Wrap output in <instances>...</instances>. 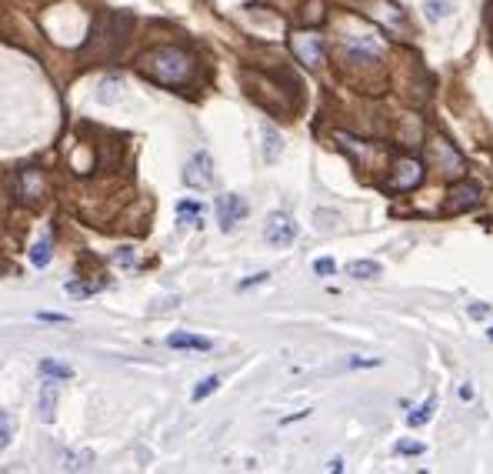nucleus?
Segmentation results:
<instances>
[{
    "label": "nucleus",
    "instance_id": "1",
    "mask_svg": "<svg viewBox=\"0 0 493 474\" xmlns=\"http://www.w3.org/2000/svg\"><path fill=\"white\" fill-rule=\"evenodd\" d=\"M141 74L167 88H180L194 78V54H187L180 47H154L141 57Z\"/></svg>",
    "mask_w": 493,
    "mask_h": 474
},
{
    "label": "nucleus",
    "instance_id": "2",
    "mask_svg": "<svg viewBox=\"0 0 493 474\" xmlns=\"http://www.w3.org/2000/svg\"><path fill=\"white\" fill-rule=\"evenodd\" d=\"M290 51L304 67H320L324 60V41L314 31H294L290 33Z\"/></svg>",
    "mask_w": 493,
    "mask_h": 474
},
{
    "label": "nucleus",
    "instance_id": "3",
    "mask_svg": "<svg viewBox=\"0 0 493 474\" xmlns=\"http://www.w3.org/2000/svg\"><path fill=\"white\" fill-rule=\"evenodd\" d=\"M263 237H267V244H274V247H287V244L297 241V221L290 214H284V210H274L267 218V224H263Z\"/></svg>",
    "mask_w": 493,
    "mask_h": 474
},
{
    "label": "nucleus",
    "instance_id": "4",
    "mask_svg": "<svg viewBox=\"0 0 493 474\" xmlns=\"http://www.w3.org/2000/svg\"><path fill=\"white\" fill-rule=\"evenodd\" d=\"M184 184L187 188H197V191H207L214 184V157L207 151H200L187 161L184 167Z\"/></svg>",
    "mask_w": 493,
    "mask_h": 474
},
{
    "label": "nucleus",
    "instance_id": "5",
    "mask_svg": "<svg viewBox=\"0 0 493 474\" xmlns=\"http://www.w3.org/2000/svg\"><path fill=\"white\" fill-rule=\"evenodd\" d=\"M424 181V164L416 157H400L394 164V174H390V188L394 191H414L420 188Z\"/></svg>",
    "mask_w": 493,
    "mask_h": 474
},
{
    "label": "nucleus",
    "instance_id": "6",
    "mask_svg": "<svg viewBox=\"0 0 493 474\" xmlns=\"http://www.w3.org/2000/svg\"><path fill=\"white\" fill-rule=\"evenodd\" d=\"M247 218V200L241 194H220L217 198V221L224 231H233Z\"/></svg>",
    "mask_w": 493,
    "mask_h": 474
},
{
    "label": "nucleus",
    "instance_id": "7",
    "mask_svg": "<svg viewBox=\"0 0 493 474\" xmlns=\"http://www.w3.org/2000/svg\"><path fill=\"white\" fill-rule=\"evenodd\" d=\"M260 134H263V161L277 164L280 154H284V137H280V131H277L274 124H263Z\"/></svg>",
    "mask_w": 493,
    "mask_h": 474
},
{
    "label": "nucleus",
    "instance_id": "8",
    "mask_svg": "<svg viewBox=\"0 0 493 474\" xmlns=\"http://www.w3.org/2000/svg\"><path fill=\"white\" fill-rule=\"evenodd\" d=\"M54 408H57V381L54 377H44L41 381V404H37V414H41L44 424L54 421Z\"/></svg>",
    "mask_w": 493,
    "mask_h": 474
},
{
    "label": "nucleus",
    "instance_id": "9",
    "mask_svg": "<svg viewBox=\"0 0 493 474\" xmlns=\"http://www.w3.org/2000/svg\"><path fill=\"white\" fill-rule=\"evenodd\" d=\"M450 204L447 210H463V208H477L480 204V188L477 184H457V188L450 191Z\"/></svg>",
    "mask_w": 493,
    "mask_h": 474
},
{
    "label": "nucleus",
    "instance_id": "10",
    "mask_svg": "<svg viewBox=\"0 0 493 474\" xmlns=\"http://www.w3.org/2000/svg\"><path fill=\"white\" fill-rule=\"evenodd\" d=\"M44 191H47V181L41 171H23L21 174V198L23 200H41L44 198Z\"/></svg>",
    "mask_w": 493,
    "mask_h": 474
},
{
    "label": "nucleus",
    "instance_id": "11",
    "mask_svg": "<svg viewBox=\"0 0 493 474\" xmlns=\"http://www.w3.org/2000/svg\"><path fill=\"white\" fill-rule=\"evenodd\" d=\"M347 54L353 57V60H380V44H373L370 37H351L347 41Z\"/></svg>",
    "mask_w": 493,
    "mask_h": 474
},
{
    "label": "nucleus",
    "instance_id": "12",
    "mask_svg": "<svg viewBox=\"0 0 493 474\" xmlns=\"http://www.w3.org/2000/svg\"><path fill=\"white\" fill-rule=\"evenodd\" d=\"M167 348H174V351H210L214 344L207 338H200V334H170L167 338Z\"/></svg>",
    "mask_w": 493,
    "mask_h": 474
},
{
    "label": "nucleus",
    "instance_id": "13",
    "mask_svg": "<svg viewBox=\"0 0 493 474\" xmlns=\"http://www.w3.org/2000/svg\"><path fill=\"white\" fill-rule=\"evenodd\" d=\"M123 98V80L121 78H104L100 80L97 100L100 104H117Z\"/></svg>",
    "mask_w": 493,
    "mask_h": 474
},
{
    "label": "nucleus",
    "instance_id": "14",
    "mask_svg": "<svg viewBox=\"0 0 493 474\" xmlns=\"http://www.w3.org/2000/svg\"><path fill=\"white\" fill-rule=\"evenodd\" d=\"M437 157H443V161H447V171H443V174L447 177H457L463 171V161H461V154H457V151H453V147H450L447 141H443V137H440L437 141Z\"/></svg>",
    "mask_w": 493,
    "mask_h": 474
},
{
    "label": "nucleus",
    "instance_id": "15",
    "mask_svg": "<svg viewBox=\"0 0 493 474\" xmlns=\"http://www.w3.org/2000/svg\"><path fill=\"white\" fill-rule=\"evenodd\" d=\"M94 464V454L90 451H60V468L64 471H84Z\"/></svg>",
    "mask_w": 493,
    "mask_h": 474
},
{
    "label": "nucleus",
    "instance_id": "16",
    "mask_svg": "<svg viewBox=\"0 0 493 474\" xmlns=\"http://www.w3.org/2000/svg\"><path fill=\"white\" fill-rule=\"evenodd\" d=\"M347 274L353 281H373V277H380V265L377 261H353V265H347Z\"/></svg>",
    "mask_w": 493,
    "mask_h": 474
},
{
    "label": "nucleus",
    "instance_id": "17",
    "mask_svg": "<svg viewBox=\"0 0 493 474\" xmlns=\"http://www.w3.org/2000/svg\"><path fill=\"white\" fill-rule=\"evenodd\" d=\"M41 377H54V381H70L74 377V367L60 361H41Z\"/></svg>",
    "mask_w": 493,
    "mask_h": 474
},
{
    "label": "nucleus",
    "instance_id": "18",
    "mask_svg": "<svg viewBox=\"0 0 493 474\" xmlns=\"http://www.w3.org/2000/svg\"><path fill=\"white\" fill-rule=\"evenodd\" d=\"M14 434H17V421H14L11 411H0V451L14 441Z\"/></svg>",
    "mask_w": 493,
    "mask_h": 474
},
{
    "label": "nucleus",
    "instance_id": "19",
    "mask_svg": "<svg viewBox=\"0 0 493 474\" xmlns=\"http://www.w3.org/2000/svg\"><path fill=\"white\" fill-rule=\"evenodd\" d=\"M50 254H54V251H50V241L44 237V241H37L31 247V261L37 267H47V265H50Z\"/></svg>",
    "mask_w": 493,
    "mask_h": 474
},
{
    "label": "nucleus",
    "instance_id": "20",
    "mask_svg": "<svg viewBox=\"0 0 493 474\" xmlns=\"http://www.w3.org/2000/svg\"><path fill=\"white\" fill-rule=\"evenodd\" d=\"M430 414H434V397H427V401H424V404L406 418V424H410V428H420V424H427L430 421Z\"/></svg>",
    "mask_w": 493,
    "mask_h": 474
},
{
    "label": "nucleus",
    "instance_id": "21",
    "mask_svg": "<svg viewBox=\"0 0 493 474\" xmlns=\"http://www.w3.org/2000/svg\"><path fill=\"white\" fill-rule=\"evenodd\" d=\"M220 387V377L214 375V377H204V381H200L197 387H194V401H204V397H210L214 395V391H217Z\"/></svg>",
    "mask_w": 493,
    "mask_h": 474
},
{
    "label": "nucleus",
    "instance_id": "22",
    "mask_svg": "<svg viewBox=\"0 0 493 474\" xmlns=\"http://www.w3.org/2000/svg\"><path fill=\"white\" fill-rule=\"evenodd\" d=\"M447 7H450V0H427V17L430 21H437V17H447Z\"/></svg>",
    "mask_w": 493,
    "mask_h": 474
},
{
    "label": "nucleus",
    "instance_id": "23",
    "mask_svg": "<svg viewBox=\"0 0 493 474\" xmlns=\"http://www.w3.org/2000/svg\"><path fill=\"white\" fill-rule=\"evenodd\" d=\"M67 294H70V298H90V294H94V287L78 284V281H74V284H67Z\"/></svg>",
    "mask_w": 493,
    "mask_h": 474
},
{
    "label": "nucleus",
    "instance_id": "24",
    "mask_svg": "<svg viewBox=\"0 0 493 474\" xmlns=\"http://www.w3.org/2000/svg\"><path fill=\"white\" fill-rule=\"evenodd\" d=\"M133 261H137V257H133V251H131V247H121V251L114 254V265H121V267H131Z\"/></svg>",
    "mask_w": 493,
    "mask_h": 474
},
{
    "label": "nucleus",
    "instance_id": "25",
    "mask_svg": "<svg viewBox=\"0 0 493 474\" xmlns=\"http://www.w3.org/2000/svg\"><path fill=\"white\" fill-rule=\"evenodd\" d=\"M314 271H317L320 277H327V274H333V271H337V265H333L330 257H320L317 265H314Z\"/></svg>",
    "mask_w": 493,
    "mask_h": 474
},
{
    "label": "nucleus",
    "instance_id": "26",
    "mask_svg": "<svg viewBox=\"0 0 493 474\" xmlns=\"http://www.w3.org/2000/svg\"><path fill=\"white\" fill-rule=\"evenodd\" d=\"M397 451L400 454H420L424 451V444L420 441H404V444H397Z\"/></svg>",
    "mask_w": 493,
    "mask_h": 474
},
{
    "label": "nucleus",
    "instance_id": "27",
    "mask_svg": "<svg viewBox=\"0 0 493 474\" xmlns=\"http://www.w3.org/2000/svg\"><path fill=\"white\" fill-rule=\"evenodd\" d=\"M267 277H270V274H253V277H247V281L241 284V291H243V287H251V284H263Z\"/></svg>",
    "mask_w": 493,
    "mask_h": 474
},
{
    "label": "nucleus",
    "instance_id": "28",
    "mask_svg": "<svg viewBox=\"0 0 493 474\" xmlns=\"http://www.w3.org/2000/svg\"><path fill=\"white\" fill-rule=\"evenodd\" d=\"M487 314H490V308H483V304H477V308H470V318H487Z\"/></svg>",
    "mask_w": 493,
    "mask_h": 474
},
{
    "label": "nucleus",
    "instance_id": "29",
    "mask_svg": "<svg viewBox=\"0 0 493 474\" xmlns=\"http://www.w3.org/2000/svg\"><path fill=\"white\" fill-rule=\"evenodd\" d=\"M461 397H463V401H470V397H473V387H470V385H463V387H461Z\"/></svg>",
    "mask_w": 493,
    "mask_h": 474
},
{
    "label": "nucleus",
    "instance_id": "30",
    "mask_svg": "<svg viewBox=\"0 0 493 474\" xmlns=\"http://www.w3.org/2000/svg\"><path fill=\"white\" fill-rule=\"evenodd\" d=\"M41 318H44V321H67L64 314H47V311H44V314H41Z\"/></svg>",
    "mask_w": 493,
    "mask_h": 474
},
{
    "label": "nucleus",
    "instance_id": "31",
    "mask_svg": "<svg viewBox=\"0 0 493 474\" xmlns=\"http://www.w3.org/2000/svg\"><path fill=\"white\" fill-rule=\"evenodd\" d=\"M487 338H490V341H493V328H490V331H487Z\"/></svg>",
    "mask_w": 493,
    "mask_h": 474
}]
</instances>
